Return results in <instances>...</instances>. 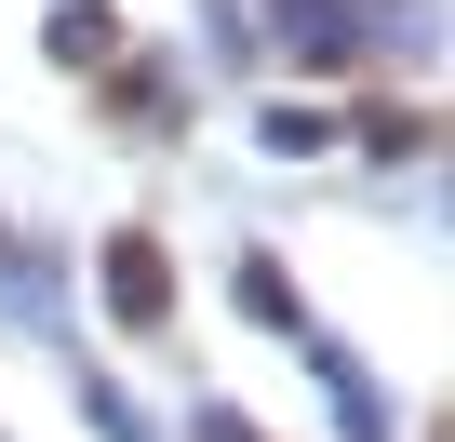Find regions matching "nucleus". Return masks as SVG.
Instances as JSON below:
<instances>
[{
    "label": "nucleus",
    "instance_id": "f257e3e1",
    "mask_svg": "<svg viewBox=\"0 0 455 442\" xmlns=\"http://www.w3.org/2000/svg\"><path fill=\"white\" fill-rule=\"evenodd\" d=\"M108 309H121V322H161V309H174L161 242H108Z\"/></svg>",
    "mask_w": 455,
    "mask_h": 442
},
{
    "label": "nucleus",
    "instance_id": "f03ea898",
    "mask_svg": "<svg viewBox=\"0 0 455 442\" xmlns=\"http://www.w3.org/2000/svg\"><path fill=\"white\" fill-rule=\"evenodd\" d=\"M268 14H282V41H295V54H308V68H335V54H348V41H362V28H348V14H335V0H268Z\"/></svg>",
    "mask_w": 455,
    "mask_h": 442
},
{
    "label": "nucleus",
    "instance_id": "7ed1b4c3",
    "mask_svg": "<svg viewBox=\"0 0 455 442\" xmlns=\"http://www.w3.org/2000/svg\"><path fill=\"white\" fill-rule=\"evenodd\" d=\"M54 54L81 68V54H108V14H94V0H68V14H54Z\"/></svg>",
    "mask_w": 455,
    "mask_h": 442
}]
</instances>
